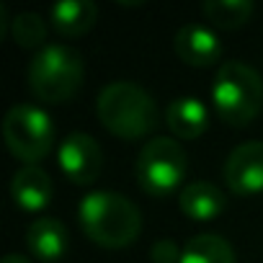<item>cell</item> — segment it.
<instances>
[{
  "label": "cell",
  "instance_id": "1",
  "mask_svg": "<svg viewBox=\"0 0 263 263\" xmlns=\"http://www.w3.org/2000/svg\"><path fill=\"white\" fill-rule=\"evenodd\" d=\"M96 114L111 135L124 140H140L150 135L160 121L155 98L132 80H114L101 88Z\"/></svg>",
  "mask_w": 263,
  "mask_h": 263
},
{
  "label": "cell",
  "instance_id": "2",
  "mask_svg": "<svg viewBox=\"0 0 263 263\" xmlns=\"http://www.w3.org/2000/svg\"><path fill=\"white\" fill-rule=\"evenodd\" d=\"M78 219L83 232L101 248H124L142 230V214L135 201L114 191H93L80 201Z\"/></svg>",
  "mask_w": 263,
  "mask_h": 263
},
{
  "label": "cell",
  "instance_id": "3",
  "mask_svg": "<svg viewBox=\"0 0 263 263\" xmlns=\"http://www.w3.org/2000/svg\"><path fill=\"white\" fill-rule=\"evenodd\" d=\"M212 101L222 121L230 126L250 124L263 108V80L255 67L240 60H227L214 75Z\"/></svg>",
  "mask_w": 263,
  "mask_h": 263
},
{
  "label": "cell",
  "instance_id": "4",
  "mask_svg": "<svg viewBox=\"0 0 263 263\" xmlns=\"http://www.w3.org/2000/svg\"><path fill=\"white\" fill-rule=\"evenodd\" d=\"M83 57L65 44H47L29 65V88L44 103L70 101L83 85Z\"/></svg>",
  "mask_w": 263,
  "mask_h": 263
},
{
  "label": "cell",
  "instance_id": "5",
  "mask_svg": "<svg viewBox=\"0 0 263 263\" xmlns=\"http://www.w3.org/2000/svg\"><path fill=\"white\" fill-rule=\"evenodd\" d=\"M186 168H189L186 150L171 137H155L140 150L135 173L142 191L163 196L171 194L176 186H181Z\"/></svg>",
  "mask_w": 263,
  "mask_h": 263
},
{
  "label": "cell",
  "instance_id": "6",
  "mask_svg": "<svg viewBox=\"0 0 263 263\" xmlns=\"http://www.w3.org/2000/svg\"><path fill=\"white\" fill-rule=\"evenodd\" d=\"M3 137L8 150L18 160L36 163L54 145V126L42 108L31 103H18L3 119Z\"/></svg>",
  "mask_w": 263,
  "mask_h": 263
},
{
  "label": "cell",
  "instance_id": "7",
  "mask_svg": "<svg viewBox=\"0 0 263 263\" xmlns=\"http://www.w3.org/2000/svg\"><path fill=\"white\" fill-rule=\"evenodd\" d=\"M57 160L65 176L78 186H90L103 171V150L85 132H72L62 140Z\"/></svg>",
  "mask_w": 263,
  "mask_h": 263
},
{
  "label": "cell",
  "instance_id": "8",
  "mask_svg": "<svg viewBox=\"0 0 263 263\" xmlns=\"http://www.w3.org/2000/svg\"><path fill=\"white\" fill-rule=\"evenodd\" d=\"M222 176L232 194L248 196L263 191V142L250 140L237 145L227 155Z\"/></svg>",
  "mask_w": 263,
  "mask_h": 263
},
{
  "label": "cell",
  "instance_id": "9",
  "mask_svg": "<svg viewBox=\"0 0 263 263\" xmlns=\"http://www.w3.org/2000/svg\"><path fill=\"white\" fill-rule=\"evenodd\" d=\"M173 47H176V54L181 57V62H186L191 67H209L222 54L217 34L206 26H199V24L181 26Z\"/></svg>",
  "mask_w": 263,
  "mask_h": 263
},
{
  "label": "cell",
  "instance_id": "10",
  "mask_svg": "<svg viewBox=\"0 0 263 263\" xmlns=\"http://www.w3.org/2000/svg\"><path fill=\"white\" fill-rule=\"evenodd\" d=\"M52 178L39 165H21L11 178V196L24 212H39L52 201Z\"/></svg>",
  "mask_w": 263,
  "mask_h": 263
},
{
  "label": "cell",
  "instance_id": "11",
  "mask_svg": "<svg viewBox=\"0 0 263 263\" xmlns=\"http://www.w3.org/2000/svg\"><path fill=\"white\" fill-rule=\"evenodd\" d=\"M165 121H168V129L178 140H196L209 126V111L199 98L183 96V98L171 101V106L165 111Z\"/></svg>",
  "mask_w": 263,
  "mask_h": 263
},
{
  "label": "cell",
  "instance_id": "12",
  "mask_svg": "<svg viewBox=\"0 0 263 263\" xmlns=\"http://www.w3.org/2000/svg\"><path fill=\"white\" fill-rule=\"evenodd\" d=\"M26 245L29 250L42 260H57L67 250V230L62 222L52 217H42L29 224L26 230Z\"/></svg>",
  "mask_w": 263,
  "mask_h": 263
},
{
  "label": "cell",
  "instance_id": "13",
  "mask_svg": "<svg viewBox=\"0 0 263 263\" xmlns=\"http://www.w3.org/2000/svg\"><path fill=\"white\" fill-rule=\"evenodd\" d=\"M181 212L191 219H212L217 214H222L224 209V194L206 181H194L189 186L181 189L178 196Z\"/></svg>",
  "mask_w": 263,
  "mask_h": 263
},
{
  "label": "cell",
  "instance_id": "14",
  "mask_svg": "<svg viewBox=\"0 0 263 263\" xmlns=\"http://www.w3.org/2000/svg\"><path fill=\"white\" fill-rule=\"evenodd\" d=\"M98 8L90 0H65L52 8V26L62 36H80L93 29Z\"/></svg>",
  "mask_w": 263,
  "mask_h": 263
},
{
  "label": "cell",
  "instance_id": "15",
  "mask_svg": "<svg viewBox=\"0 0 263 263\" xmlns=\"http://www.w3.org/2000/svg\"><path fill=\"white\" fill-rule=\"evenodd\" d=\"M181 263H235V253L224 237L204 232L186 242Z\"/></svg>",
  "mask_w": 263,
  "mask_h": 263
},
{
  "label": "cell",
  "instance_id": "16",
  "mask_svg": "<svg viewBox=\"0 0 263 263\" xmlns=\"http://www.w3.org/2000/svg\"><path fill=\"white\" fill-rule=\"evenodd\" d=\"M201 13L209 24L217 29H240L250 21L253 16V3L250 0H209L201 6Z\"/></svg>",
  "mask_w": 263,
  "mask_h": 263
},
{
  "label": "cell",
  "instance_id": "17",
  "mask_svg": "<svg viewBox=\"0 0 263 263\" xmlns=\"http://www.w3.org/2000/svg\"><path fill=\"white\" fill-rule=\"evenodd\" d=\"M11 36L18 47L24 49H44V39H47V24L39 13H18L11 21Z\"/></svg>",
  "mask_w": 263,
  "mask_h": 263
},
{
  "label": "cell",
  "instance_id": "18",
  "mask_svg": "<svg viewBox=\"0 0 263 263\" xmlns=\"http://www.w3.org/2000/svg\"><path fill=\"white\" fill-rule=\"evenodd\" d=\"M181 255H183V250H181L173 240H158V242L150 248L153 263H181Z\"/></svg>",
  "mask_w": 263,
  "mask_h": 263
},
{
  "label": "cell",
  "instance_id": "19",
  "mask_svg": "<svg viewBox=\"0 0 263 263\" xmlns=\"http://www.w3.org/2000/svg\"><path fill=\"white\" fill-rule=\"evenodd\" d=\"M3 263H29L24 255H18V253H11V255H6L3 258Z\"/></svg>",
  "mask_w": 263,
  "mask_h": 263
}]
</instances>
